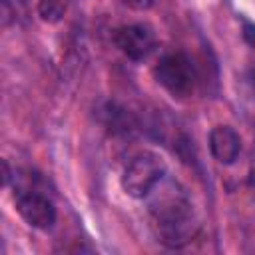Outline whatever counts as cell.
I'll list each match as a JSON object with an SVG mask.
<instances>
[{"label": "cell", "instance_id": "obj_1", "mask_svg": "<svg viewBox=\"0 0 255 255\" xmlns=\"http://www.w3.org/2000/svg\"><path fill=\"white\" fill-rule=\"evenodd\" d=\"M145 199L147 213L161 243L181 247L195 237L197 219L193 213V203L179 181L163 177Z\"/></svg>", "mask_w": 255, "mask_h": 255}, {"label": "cell", "instance_id": "obj_2", "mask_svg": "<svg viewBox=\"0 0 255 255\" xmlns=\"http://www.w3.org/2000/svg\"><path fill=\"white\" fill-rule=\"evenodd\" d=\"M153 78L169 96L185 100L195 92L197 68L185 52H169L153 66Z\"/></svg>", "mask_w": 255, "mask_h": 255}, {"label": "cell", "instance_id": "obj_3", "mask_svg": "<svg viewBox=\"0 0 255 255\" xmlns=\"http://www.w3.org/2000/svg\"><path fill=\"white\" fill-rule=\"evenodd\" d=\"M165 161L153 151H141L126 165L122 173V187L135 199H145L151 189L165 177Z\"/></svg>", "mask_w": 255, "mask_h": 255}, {"label": "cell", "instance_id": "obj_4", "mask_svg": "<svg viewBox=\"0 0 255 255\" xmlns=\"http://www.w3.org/2000/svg\"><path fill=\"white\" fill-rule=\"evenodd\" d=\"M14 205L20 217L34 229H52L58 217L54 201L40 189L18 185L14 189Z\"/></svg>", "mask_w": 255, "mask_h": 255}, {"label": "cell", "instance_id": "obj_5", "mask_svg": "<svg viewBox=\"0 0 255 255\" xmlns=\"http://www.w3.org/2000/svg\"><path fill=\"white\" fill-rule=\"evenodd\" d=\"M114 44L131 62H141L155 50L157 40L147 24H126L114 32Z\"/></svg>", "mask_w": 255, "mask_h": 255}, {"label": "cell", "instance_id": "obj_6", "mask_svg": "<svg viewBox=\"0 0 255 255\" xmlns=\"http://www.w3.org/2000/svg\"><path fill=\"white\" fill-rule=\"evenodd\" d=\"M209 151L223 165L233 163L241 153V137L231 126H215L209 131Z\"/></svg>", "mask_w": 255, "mask_h": 255}, {"label": "cell", "instance_id": "obj_7", "mask_svg": "<svg viewBox=\"0 0 255 255\" xmlns=\"http://www.w3.org/2000/svg\"><path fill=\"white\" fill-rule=\"evenodd\" d=\"M104 124L106 128L116 133V135H128L129 131L135 129V120L131 118L129 112H126L124 108H118L116 104H108L106 112H104Z\"/></svg>", "mask_w": 255, "mask_h": 255}, {"label": "cell", "instance_id": "obj_8", "mask_svg": "<svg viewBox=\"0 0 255 255\" xmlns=\"http://www.w3.org/2000/svg\"><path fill=\"white\" fill-rule=\"evenodd\" d=\"M72 6V0H38V16L42 22L58 24L64 20Z\"/></svg>", "mask_w": 255, "mask_h": 255}, {"label": "cell", "instance_id": "obj_9", "mask_svg": "<svg viewBox=\"0 0 255 255\" xmlns=\"http://www.w3.org/2000/svg\"><path fill=\"white\" fill-rule=\"evenodd\" d=\"M122 2L131 10H147L153 4V0H122Z\"/></svg>", "mask_w": 255, "mask_h": 255}]
</instances>
